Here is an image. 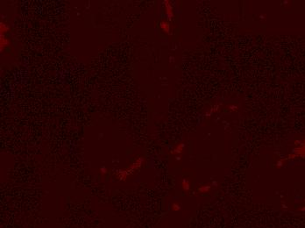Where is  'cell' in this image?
I'll use <instances>...</instances> for the list:
<instances>
[{
	"mask_svg": "<svg viewBox=\"0 0 305 228\" xmlns=\"http://www.w3.org/2000/svg\"><path fill=\"white\" fill-rule=\"evenodd\" d=\"M142 161H143V158H139V159L137 160L135 162L133 163L131 166L128 167V168L126 169V171L127 172V174L129 175L130 173H133V171L136 170L137 168H139V167L141 166V164H142Z\"/></svg>",
	"mask_w": 305,
	"mask_h": 228,
	"instance_id": "obj_1",
	"label": "cell"
},
{
	"mask_svg": "<svg viewBox=\"0 0 305 228\" xmlns=\"http://www.w3.org/2000/svg\"><path fill=\"white\" fill-rule=\"evenodd\" d=\"M164 5H165V8H166V14H167V17H168V20H172L173 19V11H172V5H170L169 1L168 0H165L164 2Z\"/></svg>",
	"mask_w": 305,
	"mask_h": 228,
	"instance_id": "obj_2",
	"label": "cell"
},
{
	"mask_svg": "<svg viewBox=\"0 0 305 228\" xmlns=\"http://www.w3.org/2000/svg\"><path fill=\"white\" fill-rule=\"evenodd\" d=\"M10 41L8 39L5 38V34H1V39H0V45H1V51H3V48L6 46H9Z\"/></svg>",
	"mask_w": 305,
	"mask_h": 228,
	"instance_id": "obj_3",
	"label": "cell"
},
{
	"mask_svg": "<svg viewBox=\"0 0 305 228\" xmlns=\"http://www.w3.org/2000/svg\"><path fill=\"white\" fill-rule=\"evenodd\" d=\"M160 26L161 28L164 31L165 33H169V30H170V25L168 22L167 21H161L160 23Z\"/></svg>",
	"mask_w": 305,
	"mask_h": 228,
	"instance_id": "obj_4",
	"label": "cell"
},
{
	"mask_svg": "<svg viewBox=\"0 0 305 228\" xmlns=\"http://www.w3.org/2000/svg\"><path fill=\"white\" fill-rule=\"evenodd\" d=\"M9 30V25H7L6 24L1 22L0 23V31H1V34H5L6 32H8Z\"/></svg>",
	"mask_w": 305,
	"mask_h": 228,
	"instance_id": "obj_5",
	"label": "cell"
},
{
	"mask_svg": "<svg viewBox=\"0 0 305 228\" xmlns=\"http://www.w3.org/2000/svg\"><path fill=\"white\" fill-rule=\"evenodd\" d=\"M183 148H184V144H182V143H181V144H179L174 149V152L173 153H174V154H181V153L182 152Z\"/></svg>",
	"mask_w": 305,
	"mask_h": 228,
	"instance_id": "obj_6",
	"label": "cell"
},
{
	"mask_svg": "<svg viewBox=\"0 0 305 228\" xmlns=\"http://www.w3.org/2000/svg\"><path fill=\"white\" fill-rule=\"evenodd\" d=\"M182 188L184 190H190V183L187 180H183L182 181Z\"/></svg>",
	"mask_w": 305,
	"mask_h": 228,
	"instance_id": "obj_7",
	"label": "cell"
},
{
	"mask_svg": "<svg viewBox=\"0 0 305 228\" xmlns=\"http://www.w3.org/2000/svg\"><path fill=\"white\" fill-rule=\"evenodd\" d=\"M179 209H180V207L178 205H176V204H174V205H173V210H174V211H178Z\"/></svg>",
	"mask_w": 305,
	"mask_h": 228,
	"instance_id": "obj_8",
	"label": "cell"
},
{
	"mask_svg": "<svg viewBox=\"0 0 305 228\" xmlns=\"http://www.w3.org/2000/svg\"><path fill=\"white\" fill-rule=\"evenodd\" d=\"M208 189H210V186L205 187V188H199V189H198V190H199V191H205L206 190H208Z\"/></svg>",
	"mask_w": 305,
	"mask_h": 228,
	"instance_id": "obj_9",
	"label": "cell"
},
{
	"mask_svg": "<svg viewBox=\"0 0 305 228\" xmlns=\"http://www.w3.org/2000/svg\"><path fill=\"white\" fill-rule=\"evenodd\" d=\"M101 171H103L102 173H104H104L106 172V168H104V167H103V168H101Z\"/></svg>",
	"mask_w": 305,
	"mask_h": 228,
	"instance_id": "obj_10",
	"label": "cell"
}]
</instances>
